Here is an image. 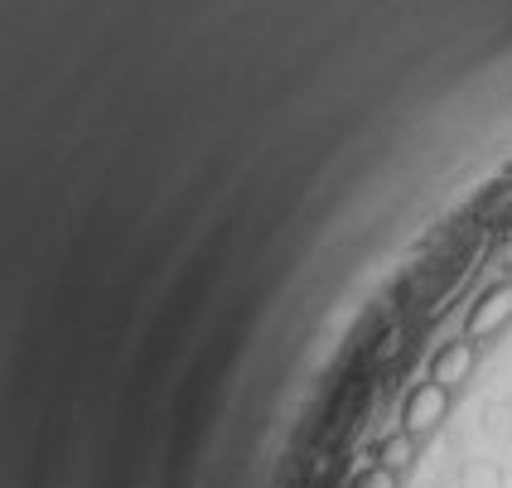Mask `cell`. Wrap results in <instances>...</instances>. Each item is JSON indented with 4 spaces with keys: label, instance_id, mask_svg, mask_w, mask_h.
I'll use <instances>...</instances> for the list:
<instances>
[{
    "label": "cell",
    "instance_id": "1",
    "mask_svg": "<svg viewBox=\"0 0 512 488\" xmlns=\"http://www.w3.org/2000/svg\"><path fill=\"white\" fill-rule=\"evenodd\" d=\"M450 402H455V392H445L440 382H416L411 392H406V402H401V431L411 435L416 445L430 440V435L440 431V421L450 416Z\"/></svg>",
    "mask_w": 512,
    "mask_h": 488
},
{
    "label": "cell",
    "instance_id": "2",
    "mask_svg": "<svg viewBox=\"0 0 512 488\" xmlns=\"http://www.w3.org/2000/svg\"><path fill=\"white\" fill-rule=\"evenodd\" d=\"M512 329V281H493V286L469 305V315H464V339L469 344H493L498 334H508Z\"/></svg>",
    "mask_w": 512,
    "mask_h": 488
},
{
    "label": "cell",
    "instance_id": "3",
    "mask_svg": "<svg viewBox=\"0 0 512 488\" xmlns=\"http://www.w3.org/2000/svg\"><path fill=\"white\" fill-rule=\"evenodd\" d=\"M474 368H479V344H469L459 334L450 344H440V353L430 358V382H440L445 392H459V387H469Z\"/></svg>",
    "mask_w": 512,
    "mask_h": 488
},
{
    "label": "cell",
    "instance_id": "4",
    "mask_svg": "<svg viewBox=\"0 0 512 488\" xmlns=\"http://www.w3.org/2000/svg\"><path fill=\"white\" fill-rule=\"evenodd\" d=\"M372 460L382 464V469H392V474H406V469H411V460H416V440H411V435L406 431H397V435H387V440H382V445H377V450H372Z\"/></svg>",
    "mask_w": 512,
    "mask_h": 488
},
{
    "label": "cell",
    "instance_id": "5",
    "mask_svg": "<svg viewBox=\"0 0 512 488\" xmlns=\"http://www.w3.org/2000/svg\"><path fill=\"white\" fill-rule=\"evenodd\" d=\"M348 488H401V484H397V474H392V469L368 464V469H363V474H358V479H353Z\"/></svg>",
    "mask_w": 512,
    "mask_h": 488
},
{
    "label": "cell",
    "instance_id": "6",
    "mask_svg": "<svg viewBox=\"0 0 512 488\" xmlns=\"http://www.w3.org/2000/svg\"><path fill=\"white\" fill-rule=\"evenodd\" d=\"M508 281H512V266H508Z\"/></svg>",
    "mask_w": 512,
    "mask_h": 488
}]
</instances>
